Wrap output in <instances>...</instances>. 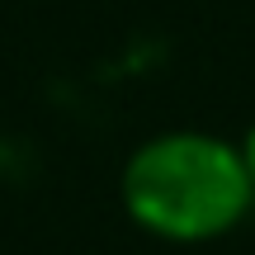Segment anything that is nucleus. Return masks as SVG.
I'll return each mask as SVG.
<instances>
[{
  "label": "nucleus",
  "instance_id": "nucleus-1",
  "mask_svg": "<svg viewBox=\"0 0 255 255\" xmlns=\"http://www.w3.org/2000/svg\"><path fill=\"white\" fill-rule=\"evenodd\" d=\"M255 184L241 146L213 132H161L123 165V208L165 241H213L246 218Z\"/></svg>",
  "mask_w": 255,
  "mask_h": 255
},
{
  "label": "nucleus",
  "instance_id": "nucleus-2",
  "mask_svg": "<svg viewBox=\"0 0 255 255\" xmlns=\"http://www.w3.org/2000/svg\"><path fill=\"white\" fill-rule=\"evenodd\" d=\"M241 161H246V175H251V184H255V123H251L246 142H241Z\"/></svg>",
  "mask_w": 255,
  "mask_h": 255
}]
</instances>
